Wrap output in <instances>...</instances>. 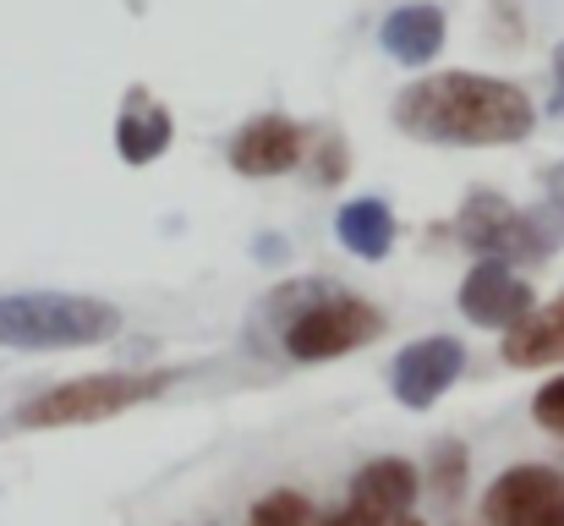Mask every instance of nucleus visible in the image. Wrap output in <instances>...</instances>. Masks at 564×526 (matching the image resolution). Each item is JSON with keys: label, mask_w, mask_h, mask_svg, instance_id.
I'll return each mask as SVG.
<instances>
[{"label": "nucleus", "mask_w": 564, "mask_h": 526, "mask_svg": "<svg viewBox=\"0 0 564 526\" xmlns=\"http://www.w3.org/2000/svg\"><path fill=\"white\" fill-rule=\"evenodd\" d=\"M400 526H416V522H400Z\"/></svg>", "instance_id": "21"}, {"label": "nucleus", "mask_w": 564, "mask_h": 526, "mask_svg": "<svg viewBox=\"0 0 564 526\" xmlns=\"http://www.w3.org/2000/svg\"><path fill=\"white\" fill-rule=\"evenodd\" d=\"M505 362L510 367H549V362H564V297L538 308L527 324H516L505 335Z\"/></svg>", "instance_id": "13"}, {"label": "nucleus", "mask_w": 564, "mask_h": 526, "mask_svg": "<svg viewBox=\"0 0 564 526\" xmlns=\"http://www.w3.org/2000/svg\"><path fill=\"white\" fill-rule=\"evenodd\" d=\"M444 11L438 6H394L378 28L383 50L400 61V66H427L438 50H444Z\"/></svg>", "instance_id": "12"}, {"label": "nucleus", "mask_w": 564, "mask_h": 526, "mask_svg": "<svg viewBox=\"0 0 564 526\" xmlns=\"http://www.w3.org/2000/svg\"><path fill=\"white\" fill-rule=\"evenodd\" d=\"M460 313L471 319V324H482V330H516V324H527L532 313H538V297H532V286L505 264V258H482L466 280H460Z\"/></svg>", "instance_id": "6"}, {"label": "nucleus", "mask_w": 564, "mask_h": 526, "mask_svg": "<svg viewBox=\"0 0 564 526\" xmlns=\"http://www.w3.org/2000/svg\"><path fill=\"white\" fill-rule=\"evenodd\" d=\"M378 335H383V313L335 286H307L302 308L285 319V351L296 362H329L357 346H373Z\"/></svg>", "instance_id": "4"}, {"label": "nucleus", "mask_w": 564, "mask_h": 526, "mask_svg": "<svg viewBox=\"0 0 564 526\" xmlns=\"http://www.w3.org/2000/svg\"><path fill=\"white\" fill-rule=\"evenodd\" d=\"M302 149H307V132L291 116H258L236 132L230 165L241 175H285L302 165Z\"/></svg>", "instance_id": "10"}, {"label": "nucleus", "mask_w": 564, "mask_h": 526, "mask_svg": "<svg viewBox=\"0 0 564 526\" xmlns=\"http://www.w3.org/2000/svg\"><path fill=\"white\" fill-rule=\"evenodd\" d=\"M455 236L471 253L505 258V264H538V258H549L560 247V225L549 214H521L499 192H471L460 219H455Z\"/></svg>", "instance_id": "5"}, {"label": "nucleus", "mask_w": 564, "mask_h": 526, "mask_svg": "<svg viewBox=\"0 0 564 526\" xmlns=\"http://www.w3.org/2000/svg\"><path fill=\"white\" fill-rule=\"evenodd\" d=\"M554 505H564V477L554 466H510L505 477H494L482 516L488 526H538Z\"/></svg>", "instance_id": "8"}, {"label": "nucleus", "mask_w": 564, "mask_h": 526, "mask_svg": "<svg viewBox=\"0 0 564 526\" xmlns=\"http://www.w3.org/2000/svg\"><path fill=\"white\" fill-rule=\"evenodd\" d=\"M121 330V313L72 291H6L0 297V346L6 351H83L105 346Z\"/></svg>", "instance_id": "2"}, {"label": "nucleus", "mask_w": 564, "mask_h": 526, "mask_svg": "<svg viewBox=\"0 0 564 526\" xmlns=\"http://www.w3.org/2000/svg\"><path fill=\"white\" fill-rule=\"evenodd\" d=\"M460 483H466V450H460V444H438V450H433V489H438L444 500H455Z\"/></svg>", "instance_id": "16"}, {"label": "nucleus", "mask_w": 564, "mask_h": 526, "mask_svg": "<svg viewBox=\"0 0 564 526\" xmlns=\"http://www.w3.org/2000/svg\"><path fill=\"white\" fill-rule=\"evenodd\" d=\"M549 192H554V203H560V214H564V165L549 175Z\"/></svg>", "instance_id": "19"}, {"label": "nucleus", "mask_w": 564, "mask_h": 526, "mask_svg": "<svg viewBox=\"0 0 564 526\" xmlns=\"http://www.w3.org/2000/svg\"><path fill=\"white\" fill-rule=\"evenodd\" d=\"M171 110L154 99V94H143V88H132L127 94V105H121V121H116V149H121V160L127 165H149V160H160L165 149H171Z\"/></svg>", "instance_id": "11"}, {"label": "nucleus", "mask_w": 564, "mask_h": 526, "mask_svg": "<svg viewBox=\"0 0 564 526\" xmlns=\"http://www.w3.org/2000/svg\"><path fill=\"white\" fill-rule=\"evenodd\" d=\"M538 526H564V505H554V511H549V516H543Z\"/></svg>", "instance_id": "20"}, {"label": "nucleus", "mask_w": 564, "mask_h": 526, "mask_svg": "<svg viewBox=\"0 0 564 526\" xmlns=\"http://www.w3.org/2000/svg\"><path fill=\"white\" fill-rule=\"evenodd\" d=\"M549 110L564 116V44L554 50V99H549Z\"/></svg>", "instance_id": "18"}, {"label": "nucleus", "mask_w": 564, "mask_h": 526, "mask_svg": "<svg viewBox=\"0 0 564 526\" xmlns=\"http://www.w3.org/2000/svg\"><path fill=\"white\" fill-rule=\"evenodd\" d=\"M252 526H318V522H313V505L302 494L280 489V494H269V500L252 505Z\"/></svg>", "instance_id": "15"}, {"label": "nucleus", "mask_w": 564, "mask_h": 526, "mask_svg": "<svg viewBox=\"0 0 564 526\" xmlns=\"http://www.w3.org/2000/svg\"><path fill=\"white\" fill-rule=\"evenodd\" d=\"M171 384V373H88L72 378L61 389H44L39 400H28L17 411L22 428H77V422H105L121 417L143 400H154Z\"/></svg>", "instance_id": "3"}, {"label": "nucleus", "mask_w": 564, "mask_h": 526, "mask_svg": "<svg viewBox=\"0 0 564 526\" xmlns=\"http://www.w3.org/2000/svg\"><path fill=\"white\" fill-rule=\"evenodd\" d=\"M416 489H422L416 466L400 461V455H383V461H368L351 477V505L346 511H357L368 526H400V516L416 505Z\"/></svg>", "instance_id": "9"}, {"label": "nucleus", "mask_w": 564, "mask_h": 526, "mask_svg": "<svg viewBox=\"0 0 564 526\" xmlns=\"http://www.w3.org/2000/svg\"><path fill=\"white\" fill-rule=\"evenodd\" d=\"M460 367H466V346H460L455 335L411 341V346L394 356V373H389L394 400H400V406H411V411H427V406H433L455 378H460Z\"/></svg>", "instance_id": "7"}, {"label": "nucleus", "mask_w": 564, "mask_h": 526, "mask_svg": "<svg viewBox=\"0 0 564 526\" xmlns=\"http://www.w3.org/2000/svg\"><path fill=\"white\" fill-rule=\"evenodd\" d=\"M335 230H340V247H351V253L368 258V264H378V258L394 247V214H389L383 197H357V203H346L340 219H335Z\"/></svg>", "instance_id": "14"}, {"label": "nucleus", "mask_w": 564, "mask_h": 526, "mask_svg": "<svg viewBox=\"0 0 564 526\" xmlns=\"http://www.w3.org/2000/svg\"><path fill=\"white\" fill-rule=\"evenodd\" d=\"M532 417L549 428V433H564V378H549L532 400Z\"/></svg>", "instance_id": "17"}, {"label": "nucleus", "mask_w": 564, "mask_h": 526, "mask_svg": "<svg viewBox=\"0 0 564 526\" xmlns=\"http://www.w3.org/2000/svg\"><path fill=\"white\" fill-rule=\"evenodd\" d=\"M394 127L416 143H449V149H499L521 143L538 127L532 99L505 77L477 72H433L411 83L394 99Z\"/></svg>", "instance_id": "1"}]
</instances>
